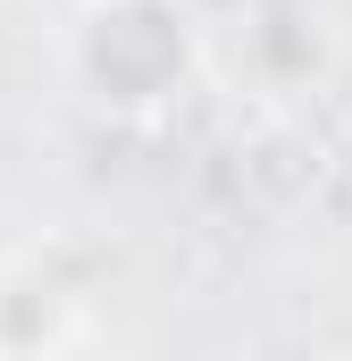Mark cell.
I'll return each instance as SVG.
<instances>
[{"label":"cell","instance_id":"1","mask_svg":"<svg viewBox=\"0 0 352 361\" xmlns=\"http://www.w3.org/2000/svg\"><path fill=\"white\" fill-rule=\"evenodd\" d=\"M176 76H184V17L168 0H101V17H92L101 101H160Z\"/></svg>","mask_w":352,"mask_h":361}]
</instances>
